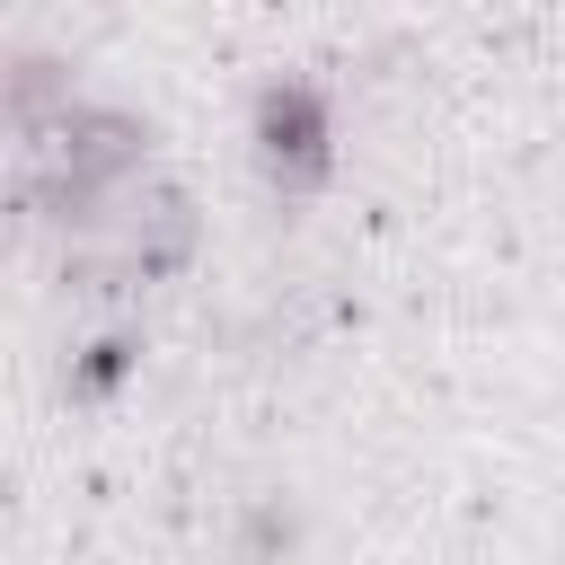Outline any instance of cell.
I'll return each mask as SVG.
<instances>
[{
  "label": "cell",
  "instance_id": "6da1fadb",
  "mask_svg": "<svg viewBox=\"0 0 565 565\" xmlns=\"http://www.w3.org/2000/svg\"><path fill=\"white\" fill-rule=\"evenodd\" d=\"M247 132H256V168L282 203H309L335 177V106L318 79H265Z\"/></svg>",
  "mask_w": 565,
  "mask_h": 565
},
{
  "label": "cell",
  "instance_id": "7a4b0ae2",
  "mask_svg": "<svg viewBox=\"0 0 565 565\" xmlns=\"http://www.w3.org/2000/svg\"><path fill=\"white\" fill-rule=\"evenodd\" d=\"M44 159L71 168V177H97V185H132L150 168V124L124 115V106H97V97H71L62 124L44 132Z\"/></svg>",
  "mask_w": 565,
  "mask_h": 565
},
{
  "label": "cell",
  "instance_id": "3957f363",
  "mask_svg": "<svg viewBox=\"0 0 565 565\" xmlns=\"http://www.w3.org/2000/svg\"><path fill=\"white\" fill-rule=\"evenodd\" d=\"M62 106H71V71L62 62H44V53H18V71H9V115H18V132H53L62 124Z\"/></svg>",
  "mask_w": 565,
  "mask_h": 565
},
{
  "label": "cell",
  "instance_id": "277c9868",
  "mask_svg": "<svg viewBox=\"0 0 565 565\" xmlns=\"http://www.w3.org/2000/svg\"><path fill=\"white\" fill-rule=\"evenodd\" d=\"M132 362H141V335H97V344L71 362V397H115V388L132 380Z\"/></svg>",
  "mask_w": 565,
  "mask_h": 565
}]
</instances>
